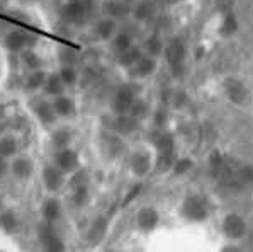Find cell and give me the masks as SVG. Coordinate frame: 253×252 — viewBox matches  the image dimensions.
<instances>
[{
	"instance_id": "1",
	"label": "cell",
	"mask_w": 253,
	"mask_h": 252,
	"mask_svg": "<svg viewBox=\"0 0 253 252\" xmlns=\"http://www.w3.org/2000/svg\"><path fill=\"white\" fill-rule=\"evenodd\" d=\"M146 252H221L217 239L206 225L194 220L151 227Z\"/></svg>"
},
{
	"instance_id": "2",
	"label": "cell",
	"mask_w": 253,
	"mask_h": 252,
	"mask_svg": "<svg viewBox=\"0 0 253 252\" xmlns=\"http://www.w3.org/2000/svg\"><path fill=\"white\" fill-rule=\"evenodd\" d=\"M160 147L153 140H143L126 147L124 152V165H126L127 177L134 184H143L153 177L160 165Z\"/></svg>"
},
{
	"instance_id": "3",
	"label": "cell",
	"mask_w": 253,
	"mask_h": 252,
	"mask_svg": "<svg viewBox=\"0 0 253 252\" xmlns=\"http://www.w3.org/2000/svg\"><path fill=\"white\" fill-rule=\"evenodd\" d=\"M36 237L42 252H65V242L54 223L41 222L36 228Z\"/></svg>"
},
{
	"instance_id": "4",
	"label": "cell",
	"mask_w": 253,
	"mask_h": 252,
	"mask_svg": "<svg viewBox=\"0 0 253 252\" xmlns=\"http://www.w3.org/2000/svg\"><path fill=\"white\" fill-rule=\"evenodd\" d=\"M40 177H41V184H42V188H44V191L49 193V195H56V193H60L61 189L67 186L68 176L51 162V164L42 165Z\"/></svg>"
},
{
	"instance_id": "5",
	"label": "cell",
	"mask_w": 253,
	"mask_h": 252,
	"mask_svg": "<svg viewBox=\"0 0 253 252\" xmlns=\"http://www.w3.org/2000/svg\"><path fill=\"white\" fill-rule=\"evenodd\" d=\"M34 170H36V165H34L33 158H31L29 155H24V153L15 155V157L10 158V162H9L10 176L19 182L29 181L31 177L34 176Z\"/></svg>"
},
{
	"instance_id": "6",
	"label": "cell",
	"mask_w": 253,
	"mask_h": 252,
	"mask_svg": "<svg viewBox=\"0 0 253 252\" xmlns=\"http://www.w3.org/2000/svg\"><path fill=\"white\" fill-rule=\"evenodd\" d=\"M53 164L60 167L67 176H72L73 172L80 169V153L75 149L68 147V149L54 150L53 155Z\"/></svg>"
},
{
	"instance_id": "7",
	"label": "cell",
	"mask_w": 253,
	"mask_h": 252,
	"mask_svg": "<svg viewBox=\"0 0 253 252\" xmlns=\"http://www.w3.org/2000/svg\"><path fill=\"white\" fill-rule=\"evenodd\" d=\"M34 43H38V38L31 36V34L24 33V31H12V33L5 34L3 38V46H5L7 51L19 55L27 48H33Z\"/></svg>"
},
{
	"instance_id": "8",
	"label": "cell",
	"mask_w": 253,
	"mask_h": 252,
	"mask_svg": "<svg viewBox=\"0 0 253 252\" xmlns=\"http://www.w3.org/2000/svg\"><path fill=\"white\" fill-rule=\"evenodd\" d=\"M31 111H33L34 118L38 119V123L42 128H51L54 123L58 121V116L54 112L53 102H49L48 99H36L31 102Z\"/></svg>"
},
{
	"instance_id": "9",
	"label": "cell",
	"mask_w": 253,
	"mask_h": 252,
	"mask_svg": "<svg viewBox=\"0 0 253 252\" xmlns=\"http://www.w3.org/2000/svg\"><path fill=\"white\" fill-rule=\"evenodd\" d=\"M22 220L14 208L7 206L0 210V230L5 235H17L21 232Z\"/></svg>"
},
{
	"instance_id": "10",
	"label": "cell",
	"mask_w": 253,
	"mask_h": 252,
	"mask_svg": "<svg viewBox=\"0 0 253 252\" xmlns=\"http://www.w3.org/2000/svg\"><path fill=\"white\" fill-rule=\"evenodd\" d=\"M63 216V204L58 198L54 196H48L42 200L41 203V218L42 222L48 223H56L61 220Z\"/></svg>"
},
{
	"instance_id": "11",
	"label": "cell",
	"mask_w": 253,
	"mask_h": 252,
	"mask_svg": "<svg viewBox=\"0 0 253 252\" xmlns=\"http://www.w3.org/2000/svg\"><path fill=\"white\" fill-rule=\"evenodd\" d=\"M51 102H53V107H54V112H56L58 119H70L77 114L75 101L67 94L58 96V98H54Z\"/></svg>"
},
{
	"instance_id": "12",
	"label": "cell",
	"mask_w": 253,
	"mask_h": 252,
	"mask_svg": "<svg viewBox=\"0 0 253 252\" xmlns=\"http://www.w3.org/2000/svg\"><path fill=\"white\" fill-rule=\"evenodd\" d=\"M15 155H19V142L14 135L2 133L0 135V158L10 160Z\"/></svg>"
},
{
	"instance_id": "13",
	"label": "cell",
	"mask_w": 253,
	"mask_h": 252,
	"mask_svg": "<svg viewBox=\"0 0 253 252\" xmlns=\"http://www.w3.org/2000/svg\"><path fill=\"white\" fill-rule=\"evenodd\" d=\"M65 89H67V85L61 80L60 73H49V75L46 77L44 85H42V92L53 99L58 98V96H63Z\"/></svg>"
},
{
	"instance_id": "14",
	"label": "cell",
	"mask_w": 253,
	"mask_h": 252,
	"mask_svg": "<svg viewBox=\"0 0 253 252\" xmlns=\"http://www.w3.org/2000/svg\"><path fill=\"white\" fill-rule=\"evenodd\" d=\"M84 15H85V5L80 3L79 0L77 2H68L61 9V17L67 22H72V24H80Z\"/></svg>"
},
{
	"instance_id": "15",
	"label": "cell",
	"mask_w": 253,
	"mask_h": 252,
	"mask_svg": "<svg viewBox=\"0 0 253 252\" xmlns=\"http://www.w3.org/2000/svg\"><path fill=\"white\" fill-rule=\"evenodd\" d=\"M21 65L26 68L27 72H34V70H41L42 68V60L41 56L36 53V50L27 48L21 53V58H19Z\"/></svg>"
},
{
	"instance_id": "16",
	"label": "cell",
	"mask_w": 253,
	"mask_h": 252,
	"mask_svg": "<svg viewBox=\"0 0 253 252\" xmlns=\"http://www.w3.org/2000/svg\"><path fill=\"white\" fill-rule=\"evenodd\" d=\"M46 73L44 70H34V72H29L24 80V91L26 92H38L42 89V85L46 82Z\"/></svg>"
},
{
	"instance_id": "17",
	"label": "cell",
	"mask_w": 253,
	"mask_h": 252,
	"mask_svg": "<svg viewBox=\"0 0 253 252\" xmlns=\"http://www.w3.org/2000/svg\"><path fill=\"white\" fill-rule=\"evenodd\" d=\"M51 147L54 150L68 149L72 143V131L68 128H56L51 133Z\"/></svg>"
},
{
	"instance_id": "18",
	"label": "cell",
	"mask_w": 253,
	"mask_h": 252,
	"mask_svg": "<svg viewBox=\"0 0 253 252\" xmlns=\"http://www.w3.org/2000/svg\"><path fill=\"white\" fill-rule=\"evenodd\" d=\"M88 200V188L87 184L82 186H73V193H72V203L75 206H84Z\"/></svg>"
},
{
	"instance_id": "19",
	"label": "cell",
	"mask_w": 253,
	"mask_h": 252,
	"mask_svg": "<svg viewBox=\"0 0 253 252\" xmlns=\"http://www.w3.org/2000/svg\"><path fill=\"white\" fill-rule=\"evenodd\" d=\"M58 73H60L61 80H63L67 87L73 85V84L77 82V79H79V73H77V70H75V67H73V65H63Z\"/></svg>"
},
{
	"instance_id": "20",
	"label": "cell",
	"mask_w": 253,
	"mask_h": 252,
	"mask_svg": "<svg viewBox=\"0 0 253 252\" xmlns=\"http://www.w3.org/2000/svg\"><path fill=\"white\" fill-rule=\"evenodd\" d=\"M104 222H106V220L99 218L92 223L90 230H88V240H90V242H99V240L102 239L104 232H106V223Z\"/></svg>"
},
{
	"instance_id": "21",
	"label": "cell",
	"mask_w": 253,
	"mask_h": 252,
	"mask_svg": "<svg viewBox=\"0 0 253 252\" xmlns=\"http://www.w3.org/2000/svg\"><path fill=\"white\" fill-rule=\"evenodd\" d=\"M112 29H114V24H112L111 21H102L95 28L97 34H99L100 38H109V36H111V33H112Z\"/></svg>"
},
{
	"instance_id": "22",
	"label": "cell",
	"mask_w": 253,
	"mask_h": 252,
	"mask_svg": "<svg viewBox=\"0 0 253 252\" xmlns=\"http://www.w3.org/2000/svg\"><path fill=\"white\" fill-rule=\"evenodd\" d=\"M9 172V160L5 158H0V181L3 179V176Z\"/></svg>"
},
{
	"instance_id": "23",
	"label": "cell",
	"mask_w": 253,
	"mask_h": 252,
	"mask_svg": "<svg viewBox=\"0 0 253 252\" xmlns=\"http://www.w3.org/2000/svg\"><path fill=\"white\" fill-rule=\"evenodd\" d=\"M5 114H7V107L3 106L2 102H0V121H2V119L5 118Z\"/></svg>"
},
{
	"instance_id": "24",
	"label": "cell",
	"mask_w": 253,
	"mask_h": 252,
	"mask_svg": "<svg viewBox=\"0 0 253 252\" xmlns=\"http://www.w3.org/2000/svg\"><path fill=\"white\" fill-rule=\"evenodd\" d=\"M0 2H9V0H0Z\"/></svg>"
},
{
	"instance_id": "25",
	"label": "cell",
	"mask_w": 253,
	"mask_h": 252,
	"mask_svg": "<svg viewBox=\"0 0 253 252\" xmlns=\"http://www.w3.org/2000/svg\"><path fill=\"white\" fill-rule=\"evenodd\" d=\"M68 2H77V0H68Z\"/></svg>"
},
{
	"instance_id": "26",
	"label": "cell",
	"mask_w": 253,
	"mask_h": 252,
	"mask_svg": "<svg viewBox=\"0 0 253 252\" xmlns=\"http://www.w3.org/2000/svg\"><path fill=\"white\" fill-rule=\"evenodd\" d=\"M0 252H3V251H0Z\"/></svg>"
},
{
	"instance_id": "27",
	"label": "cell",
	"mask_w": 253,
	"mask_h": 252,
	"mask_svg": "<svg viewBox=\"0 0 253 252\" xmlns=\"http://www.w3.org/2000/svg\"><path fill=\"white\" fill-rule=\"evenodd\" d=\"M0 135H2V133H0Z\"/></svg>"
}]
</instances>
